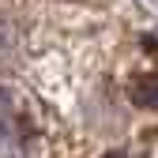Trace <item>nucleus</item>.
Instances as JSON below:
<instances>
[{
  "mask_svg": "<svg viewBox=\"0 0 158 158\" xmlns=\"http://www.w3.org/2000/svg\"><path fill=\"white\" fill-rule=\"evenodd\" d=\"M42 147L38 113L19 90L0 87V158H34Z\"/></svg>",
  "mask_w": 158,
  "mask_h": 158,
  "instance_id": "1",
  "label": "nucleus"
},
{
  "mask_svg": "<svg viewBox=\"0 0 158 158\" xmlns=\"http://www.w3.org/2000/svg\"><path fill=\"white\" fill-rule=\"evenodd\" d=\"M132 102L158 109V72H147V75H139L132 83Z\"/></svg>",
  "mask_w": 158,
  "mask_h": 158,
  "instance_id": "2",
  "label": "nucleus"
},
{
  "mask_svg": "<svg viewBox=\"0 0 158 158\" xmlns=\"http://www.w3.org/2000/svg\"><path fill=\"white\" fill-rule=\"evenodd\" d=\"M102 158H132L128 151H109V154H102Z\"/></svg>",
  "mask_w": 158,
  "mask_h": 158,
  "instance_id": "3",
  "label": "nucleus"
}]
</instances>
